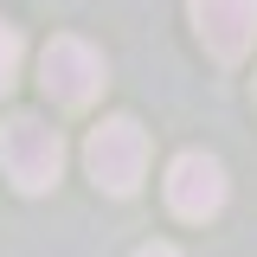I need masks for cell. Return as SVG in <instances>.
<instances>
[{
    "label": "cell",
    "instance_id": "obj_1",
    "mask_svg": "<svg viewBox=\"0 0 257 257\" xmlns=\"http://www.w3.org/2000/svg\"><path fill=\"white\" fill-rule=\"evenodd\" d=\"M84 167H90V180L103 193H135L142 187V174H148V128L135 122V116H109V122L90 128V142H84Z\"/></svg>",
    "mask_w": 257,
    "mask_h": 257
},
{
    "label": "cell",
    "instance_id": "obj_2",
    "mask_svg": "<svg viewBox=\"0 0 257 257\" xmlns=\"http://www.w3.org/2000/svg\"><path fill=\"white\" fill-rule=\"evenodd\" d=\"M0 167L20 193H45L52 180L64 174V142L58 128H45L39 116H13L0 122Z\"/></svg>",
    "mask_w": 257,
    "mask_h": 257
},
{
    "label": "cell",
    "instance_id": "obj_3",
    "mask_svg": "<svg viewBox=\"0 0 257 257\" xmlns=\"http://www.w3.org/2000/svg\"><path fill=\"white\" fill-rule=\"evenodd\" d=\"M39 84L45 96L58 103V109H90L96 90L109 84V71H103V52H96L90 39H52L45 45V58H39Z\"/></svg>",
    "mask_w": 257,
    "mask_h": 257
},
{
    "label": "cell",
    "instance_id": "obj_4",
    "mask_svg": "<svg viewBox=\"0 0 257 257\" xmlns=\"http://www.w3.org/2000/svg\"><path fill=\"white\" fill-rule=\"evenodd\" d=\"M193 7V32L212 58H244L257 45V0H187Z\"/></svg>",
    "mask_w": 257,
    "mask_h": 257
},
{
    "label": "cell",
    "instance_id": "obj_5",
    "mask_svg": "<svg viewBox=\"0 0 257 257\" xmlns=\"http://www.w3.org/2000/svg\"><path fill=\"white\" fill-rule=\"evenodd\" d=\"M167 206L180 212V219H193V225H206L212 212L225 206V167L212 155H180L174 167H167Z\"/></svg>",
    "mask_w": 257,
    "mask_h": 257
},
{
    "label": "cell",
    "instance_id": "obj_6",
    "mask_svg": "<svg viewBox=\"0 0 257 257\" xmlns=\"http://www.w3.org/2000/svg\"><path fill=\"white\" fill-rule=\"evenodd\" d=\"M13 71H20V32L0 20V90L13 84Z\"/></svg>",
    "mask_w": 257,
    "mask_h": 257
},
{
    "label": "cell",
    "instance_id": "obj_7",
    "mask_svg": "<svg viewBox=\"0 0 257 257\" xmlns=\"http://www.w3.org/2000/svg\"><path fill=\"white\" fill-rule=\"evenodd\" d=\"M135 257H180V251H174V244H142Z\"/></svg>",
    "mask_w": 257,
    "mask_h": 257
}]
</instances>
